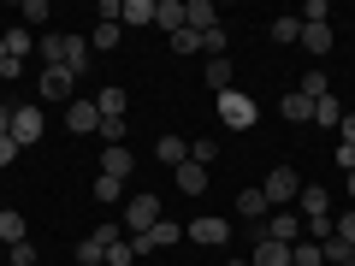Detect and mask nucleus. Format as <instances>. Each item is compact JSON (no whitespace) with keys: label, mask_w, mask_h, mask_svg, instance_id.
Masks as SVG:
<instances>
[{"label":"nucleus","mask_w":355,"mask_h":266,"mask_svg":"<svg viewBox=\"0 0 355 266\" xmlns=\"http://www.w3.org/2000/svg\"><path fill=\"white\" fill-rule=\"evenodd\" d=\"M254 118H261V107H254L243 89H225V95H219V125L225 130H254Z\"/></svg>","instance_id":"1"},{"label":"nucleus","mask_w":355,"mask_h":266,"mask_svg":"<svg viewBox=\"0 0 355 266\" xmlns=\"http://www.w3.org/2000/svg\"><path fill=\"white\" fill-rule=\"evenodd\" d=\"M160 195H148V190H142V195H130V202H125V225H130V237H142V231H154V225H160Z\"/></svg>","instance_id":"2"},{"label":"nucleus","mask_w":355,"mask_h":266,"mask_svg":"<svg viewBox=\"0 0 355 266\" xmlns=\"http://www.w3.org/2000/svg\"><path fill=\"white\" fill-rule=\"evenodd\" d=\"M261 190H266V202H272V207H291L296 195H302V177H296V166H272Z\"/></svg>","instance_id":"3"},{"label":"nucleus","mask_w":355,"mask_h":266,"mask_svg":"<svg viewBox=\"0 0 355 266\" xmlns=\"http://www.w3.org/2000/svg\"><path fill=\"white\" fill-rule=\"evenodd\" d=\"M65 130H71V136H95V130H101V107L95 101H71L65 107Z\"/></svg>","instance_id":"4"},{"label":"nucleus","mask_w":355,"mask_h":266,"mask_svg":"<svg viewBox=\"0 0 355 266\" xmlns=\"http://www.w3.org/2000/svg\"><path fill=\"white\" fill-rule=\"evenodd\" d=\"M12 142L18 148H36L42 142V113L36 107H12Z\"/></svg>","instance_id":"5"},{"label":"nucleus","mask_w":355,"mask_h":266,"mask_svg":"<svg viewBox=\"0 0 355 266\" xmlns=\"http://www.w3.org/2000/svg\"><path fill=\"white\" fill-rule=\"evenodd\" d=\"M190 242H202V249H225V242H231V225H225V219H214V213H202V219L190 225Z\"/></svg>","instance_id":"6"},{"label":"nucleus","mask_w":355,"mask_h":266,"mask_svg":"<svg viewBox=\"0 0 355 266\" xmlns=\"http://www.w3.org/2000/svg\"><path fill=\"white\" fill-rule=\"evenodd\" d=\"M71 83L77 77L65 65H42V101H71Z\"/></svg>","instance_id":"7"},{"label":"nucleus","mask_w":355,"mask_h":266,"mask_svg":"<svg viewBox=\"0 0 355 266\" xmlns=\"http://www.w3.org/2000/svg\"><path fill=\"white\" fill-rule=\"evenodd\" d=\"M184 30H196V36L219 30V12H214V0H184Z\"/></svg>","instance_id":"8"},{"label":"nucleus","mask_w":355,"mask_h":266,"mask_svg":"<svg viewBox=\"0 0 355 266\" xmlns=\"http://www.w3.org/2000/svg\"><path fill=\"white\" fill-rule=\"evenodd\" d=\"M296 207H302V219H331V195L320 190V184H302V195H296Z\"/></svg>","instance_id":"9"},{"label":"nucleus","mask_w":355,"mask_h":266,"mask_svg":"<svg viewBox=\"0 0 355 266\" xmlns=\"http://www.w3.org/2000/svg\"><path fill=\"white\" fill-rule=\"evenodd\" d=\"M249 266H291V242L261 237V242H254V254H249Z\"/></svg>","instance_id":"10"},{"label":"nucleus","mask_w":355,"mask_h":266,"mask_svg":"<svg viewBox=\"0 0 355 266\" xmlns=\"http://www.w3.org/2000/svg\"><path fill=\"white\" fill-rule=\"evenodd\" d=\"M237 213L249 219V225H254V219H266V213H272V202H266V190H261V184H254V190H243V195H237Z\"/></svg>","instance_id":"11"},{"label":"nucleus","mask_w":355,"mask_h":266,"mask_svg":"<svg viewBox=\"0 0 355 266\" xmlns=\"http://www.w3.org/2000/svg\"><path fill=\"white\" fill-rule=\"evenodd\" d=\"M279 113L291 118V125H314V101H308V95H296V89L279 101Z\"/></svg>","instance_id":"12"},{"label":"nucleus","mask_w":355,"mask_h":266,"mask_svg":"<svg viewBox=\"0 0 355 266\" xmlns=\"http://www.w3.org/2000/svg\"><path fill=\"white\" fill-rule=\"evenodd\" d=\"M302 48L314 53V60H326L331 53V24H302Z\"/></svg>","instance_id":"13"},{"label":"nucleus","mask_w":355,"mask_h":266,"mask_svg":"<svg viewBox=\"0 0 355 266\" xmlns=\"http://www.w3.org/2000/svg\"><path fill=\"white\" fill-rule=\"evenodd\" d=\"M154 24L178 36V30H184V0H154Z\"/></svg>","instance_id":"14"},{"label":"nucleus","mask_w":355,"mask_h":266,"mask_svg":"<svg viewBox=\"0 0 355 266\" xmlns=\"http://www.w3.org/2000/svg\"><path fill=\"white\" fill-rule=\"evenodd\" d=\"M178 190H184V195H202V190H207V166L184 160V166H178Z\"/></svg>","instance_id":"15"},{"label":"nucleus","mask_w":355,"mask_h":266,"mask_svg":"<svg viewBox=\"0 0 355 266\" xmlns=\"http://www.w3.org/2000/svg\"><path fill=\"white\" fill-rule=\"evenodd\" d=\"M154 154H160V160L178 172V166L190 160V142H184V136H160V142H154Z\"/></svg>","instance_id":"16"},{"label":"nucleus","mask_w":355,"mask_h":266,"mask_svg":"<svg viewBox=\"0 0 355 266\" xmlns=\"http://www.w3.org/2000/svg\"><path fill=\"white\" fill-rule=\"evenodd\" d=\"M89 53H95V48H89L83 36H65V71H71V77L89 71Z\"/></svg>","instance_id":"17"},{"label":"nucleus","mask_w":355,"mask_h":266,"mask_svg":"<svg viewBox=\"0 0 355 266\" xmlns=\"http://www.w3.org/2000/svg\"><path fill=\"white\" fill-rule=\"evenodd\" d=\"M95 107H101V118H125V89H119V83H107L101 95H95Z\"/></svg>","instance_id":"18"},{"label":"nucleus","mask_w":355,"mask_h":266,"mask_svg":"<svg viewBox=\"0 0 355 266\" xmlns=\"http://www.w3.org/2000/svg\"><path fill=\"white\" fill-rule=\"evenodd\" d=\"M202 77H207V89H214V95H225V89H231V60H207Z\"/></svg>","instance_id":"19"},{"label":"nucleus","mask_w":355,"mask_h":266,"mask_svg":"<svg viewBox=\"0 0 355 266\" xmlns=\"http://www.w3.org/2000/svg\"><path fill=\"white\" fill-rule=\"evenodd\" d=\"M125 172H130V148H107L101 154V177H119V184H125Z\"/></svg>","instance_id":"20"},{"label":"nucleus","mask_w":355,"mask_h":266,"mask_svg":"<svg viewBox=\"0 0 355 266\" xmlns=\"http://www.w3.org/2000/svg\"><path fill=\"white\" fill-rule=\"evenodd\" d=\"M154 24V0H125V6H119V24Z\"/></svg>","instance_id":"21"},{"label":"nucleus","mask_w":355,"mask_h":266,"mask_svg":"<svg viewBox=\"0 0 355 266\" xmlns=\"http://www.w3.org/2000/svg\"><path fill=\"white\" fill-rule=\"evenodd\" d=\"M0 242H6V249H12V242H24V213H12V207L0 213Z\"/></svg>","instance_id":"22"},{"label":"nucleus","mask_w":355,"mask_h":266,"mask_svg":"<svg viewBox=\"0 0 355 266\" xmlns=\"http://www.w3.org/2000/svg\"><path fill=\"white\" fill-rule=\"evenodd\" d=\"M272 42H279V48L302 42V18H272Z\"/></svg>","instance_id":"23"},{"label":"nucleus","mask_w":355,"mask_h":266,"mask_svg":"<svg viewBox=\"0 0 355 266\" xmlns=\"http://www.w3.org/2000/svg\"><path fill=\"white\" fill-rule=\"evenodd\" d=\"M296 95H308V101H320V95H331V89H326V77H320V65H308V71H302V83H296Z\"/></svg>","instance_id":"24"},{"label":"nucleus","mask_w":355,"mask_h":266,"mask_svg":"<svg viewBox=\"0 0 355 266\" xmlns=\"http://www.w3.org/2000/svg\"><path fill=\"white\" fill-rule=\"evenodd\" d=\"M314 118L338 130V125H343V107H338V95H320V101H314Z\"/></svg>","instance_id":"25"},{"label":"nucleus","mask_w":355,"mask_h":266,"mask_svg":"<svg viewBox=\"0 0 355 266\" xmlns=\"http://www.w3.org/2000/svg\"><path fill=\"white\" fill-rule=\"evenodd\" d=\"M71 260H77V266H107V249H101L95 237H83V242H77V254H71Z\"/></svg>","instance_id":"26"},{"label":"nucleus","mask_w":355,"mask_h":266,"mask_svg":"<svg viewBox=\"0 0 355 266\" xmlns=\"http://www.w3.org/2000/svg\"><path fill=\"white\" fill-rule=\"evenodd\" d=\"M291 266H326V260H320V242H291Z\"/></svg>","instance_id":"27"},{"label":"nucleus","mask_w":355,"mask_h":266,"mask_svg":"<svg viewBox=\"0 0 355 266\" xmlns=\"http://www.w3.org/2000/svg\"><path fill=\"white\" fill-rule=\"evenodd\" d=\"M18 18H24V30H30V24H48L53 6H48V0H24V6H18Z\"/></svg>","instance_id":"28"},{"label":"nucleus","mask_w":355,"mask_h":266,"mask_svg":"<svg viewBox=\"0 0 355 266\" xmlns=\"http://www.w3.org/2000/svg\"><path fill=\"white\" fill-rule=\"evenodd\" d=\"M24 53H30V30L18 24V30H6V60H18V65H24Z\"/></svg>","instance_id":"29"},{"label":"nucleus","mask_w":355,"mask_h":266,"mask_svg":"<svg viewBox=\"0 0 355 266\" xmlns=\"http://www.w3.org/2000/svg\"><path fill=\"white\" fill-rule=\"evenodd\" d=\"M142 237H148V249H172V242H178V225H172V219H160V225L142 231Z\"/></svg>","instance_id":"30"},{"label":"nucleus","mask_w":355,"mask_h":266,"mask_svg":"<svg viewBox=\"0 0 355 266\" xmlns=\"http://www.w3.org/2000/svg\"><path fill=\"white\" fill-rule=\"evenodd\" d=\"M320 260H326V266H349V242L326 237V242H320Z\"/></svg>","instance_id":"31"},{"label":"nucleus","mask_w":355,"mask_h":266,"mask_svg":"<svg viewBox=\"0 0 355 266\" xmlns=\"http://www.w3.org/2000/svg\"><path fill=\"white\" fill-rule=\"evenodd\" d=\"M119 30H125V24H95V36H89V48H95V53L119 48Z\"/></svg>","instance_id":"32"},{"label":"nucleus","mask_w":355,"mask_h":266,"mask_svg":"<svg viewBox=\"0 0 355 266\" xmlns=\"http://www.w3.org/2000/svg\"><path fill=\"white\" fill-rule=\"evenodd\" d=\"M95 202H125V184H119V177H95Z\"/></svg>","instance_id":"33"},{"label":"nucleus","mask_w":355,"mask_h":266,"mask_svg":"<svg viewBox=\"0 0 355 266\" xmlns=\"http://www.w3.org/2000/svg\"><path fill=\"white\" fill-rule=\"evenodd\" d=\"M331 237H338V242H349V249H355V207H349V213H338V219H331Z\"/></svg>","instance_id":"34"},{"label":"nucleus","mask_w":355,"mask_h":266,"mask_svg":"<svg viewBox=\"0 0 355 266\" xmlns=\"http://www.w3.org/2000/svg\"><path fill=\"white\" fill-rule=\"evenodd\" d=\"M137 254H130V237H119V242H107V266H130Z\"/></svg>","instance_id":"35"},{"label":"nucleus","mask_w":355,"mask_h":266,"mask_svg":"<svg viewBox=\"0 0 355 266\" xmlns=\"http://www.w3.org/2000/svg\"><path fill=\"white\" fill-rule=\"evenodd\" d=\"M190 160H196V166H207V160H219V142H214V136H202V142H190Z\"/></svg>","instance_id":"36"},{"label":"nucleus","mask_w":355,"mask_h":266,"mask_svg":"<svg viewBox=\"0 0 355 266\" xmlns=\"http://www.w3.org/2000/svg\"><path fill=\"white\" fill-rule=\"evenodd\" d=\"M6 266H36V249H30V237H24V242H12V249H6Z\"/></svg>","instance_id":"37"},{"label":"nucleus","mask_w":355,"mask_h":266,"mask_svg":"<svg viewBox=\"0 0 355 266\" xmlns=\"http://www.w3.org/2000/svg\"><path fill=\"white\" fill-rule=\"evenodd\" d=\"M42 60H48V65H65V36H42Z\"/></svg>","instance_id":"38"},{"label":"nucleus","mask_w":355,"mask_h":266,"mask_svg":"<svg viewBox=\"0 0 355 266\" xmlns=\"http://www.w3.org/2000/svg\"><path fill=\"white\" fill-rule=\"evenodd\" d=\"M172 53H202V36H196V30H178V36H172Z\"/></svg>","instance_id":"39"},{"label":"nucleus","mask_w":355,"mask_h":266,"mask_svg":"<svg viewBox=\"0 0 355 266\" xmlns=\"http://www.w3.org/2000/svg\"><path fill=\"white\" fill-rule=\"evenodd\" d=\"M119 237H125V225H113V219H107V225H95V242H101V249H107V242H119Z\"/></svg>","instance_id":"40"},{"label":"nucleus","mask_w":355,"mask_h":266,"mask_svg":"<svg viewBox=\"0 0 355 266\" xmlns=\"http://www.w3.org/2000/svg\"><path fill=\"white\" fill-rule=\"evenodd\" d=\"M12 160H18V142H12V136H0V172H6Z\"/></svg>","instance_id":"41"},{"label":"nucleus","mask_w":355,"mask_h":266,"mask_svg":"<svg viewBox=\"0 0 355 266\" xmlns=\"http://www.w3.org/2000/svg\"><path fill=\"white\" fill-rule=\"evenodd\" d=\"M338 142H349V148H355V113H343V125H338Z\"/></svg>","instance_id":"42"},{"label":"nucleus","mask_w":355,"mask_h":266,"mask_svg":"<svg viewBox=\"0 0 355 266\" xmlns=\"http://www.w3.org/2000/svg\"><path fill=\"white\" fill-rule=\"evenodd\" d=\"M338 166H343V172H355V148H349V142H338Z\"/></svg>","instance_id":"43"},{"label":"nucleus","mask_w":355,"mask_h":266,"mask_svg":"<svg viewBox=\"0 0 355 266\" xmlns=\"http://www.w3.org/2000/svg\"><path fill=\"white\" fill-rule=\"evenodd\" d=\"M0 136H12V107H0Z\"/></svg>","instance_id":"44"},{"label":"nucleus","mask_w":355,"mask_h":266,"mask_svg":"<svg viewBox=\"0 0 355 266\" xmlns=\"http://www.w3.org/2000/svg\"><path fill=\"white\" fill-rule=\"evenodd\" d=\"M0 65H6V36H0Z\"/></svg>","instance_id":"45"},{"label":"nucleus","mask_w":355,"mask_h":266,"mask_svg":"<svg viewBox=\"0 0 355 266\" xmlns=\"http://www.w3.org/2000/svg\"><path fill=\"white\" fill-rule=\"evenodd\" d=\"M225 266H249V260H243V254H237V260H225Z\"/></svg>","instance_id":"46"},{"label":"nucleus","mask_w":355,"mask_h":266,"mask_svg":"<svg viewBox=\"0 0 355 266\" xmlns=\"http://www.w3.org/2000/svg\"><path fill=\"white\" fill-rule=\"evenodd\" d=\"M349 202H355V172H349Z\"/></svg>","instance_id":"47"},{"label":"nucleus","mask_w":355,"mask_h":266,"mask_svg":"<svg viewBox=\"0 0 355 266\" xmlns=\"http://www.w3.org/2000/svg\"><path fill=\"white\" fill-rule=\"evenodd\" d=\"M349 266H355V249H349Z\"/></svg>","instance_id":"48"},{"label":"nucleus","mask_w":355,"mask_h":266,"mask_svg":"<svg viewBox=\"0 0 355 266\" xmlns=\"http://www.w3.org/2000/svg\"><path fill=\"white\" fill-rule=\"evenodd\" d=\"M0 213H6V202H0Z\"/></svg>","instance_id":"49"},{"label":"nucleus","mask_w":355,"mask_h":266,"mask_svg":"<svg viewBox=\"0 0 355 266\" xmlns=\"http://www.w3.org/2000/svg\"><path fill=\"white\" fill-rule=\"evenodd\" d=\"M0 266H6V260H0Z\"/></svg>","instance_id":"50"}]
</instances>
